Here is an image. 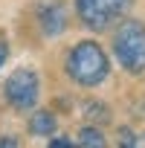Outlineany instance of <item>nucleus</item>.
Listing matches in <instances>:
<instances>
[{"label": "nucleus", "instance_id": "obj_1", "mask_svg": "<svg viewBox=\"0 0 145 148\" xmlns=\"http://www.w3.org/2000/svg\"><path fill=\"white\" fill-rule=\"evenodd\" d=\"M110 73V61L105 55V49L96 41H79L67 55V76L81 84V87H96L107 79Z\"/></svg>", "mask_w": 145, "mask_h": 148}, {"label": "nucleus", "instance_id": "obj_2", "mask_svg": "<svg viewBox=\"0 0 145 148\" xmlns=\"http://www.w3.org/2000/svg\"><path fill=\"white\" fill-rule=\"evenodd\" d=\"M113 52L131 76H142L145 73V23L122 21L119 29L113 32Z\"/></svg>", "mask_w": 145, "mask_h": 148}, {"label": "nucleus", "instance_id": "obj_3", "mask_svg": "<svg viewBox=\"0 0 145 148\" xmlns=\"http://www.w3.org/2000/svg\"><path fill=\"white\" fill-rule=\"evenodd\" d=\"M131 6V0H76V9L84 26H90L93 32L107 29L110 23H116Z\"/></svg>", "mask_w": 145, "mask_h": 148}, {"label": "nucleus", "instance_id": "obj_4", "mask_svg": "<svg viewBox=\"0 0 145 148\" xmlns=\"http://www.w3.org/2000/svg\"><path fill=\"white\" fill-rule=\"evenodd\" d=\"M6 99L12 108L18 110H29L35 102H38V93H41V79H38V73L29 70V67H21L15 70L12 76L6 79Z\"/></svg>", "mask_w": 145, "mask_h": 148}, {"label": "nucleus", "instance_id": "obj_5", "mask_svg": "<svg viewBox=\"0 0 145 148\" xmlns=\"http://www.w3.org/2000/svg\"><path fill=\"white\" fill-rule=\"evenodd\" d=\"M38 26L47 38H55L67 29V9L58 0H44L38 6Z\"/></svg>", "mask_w": 145, "mask_h": 148}, {"label": "nucleus", "instance_id": "obj_6", "mask_svg": "<svg viewBox=\"0 0 145 148\" xmlns=\"http://www.w3.org/2000/svg\"><path fill=\"white\" fill-rule=\"evenodd\" d=\"M55 113L52 110H38V113H32V119H29V131L35 134V136H52L55 134Z\"/></svg>", "mask_w": 145, "mask_h": 148}, {"label": "nucleus", "instance_id": "obj_7", "mask_svg": "<svg viewBox=\"0 0 145 148\" xmlns=\"http://www.w3.org/2000/svg\"><path fill=\"white\" fill-rule=\"evenodd\" d=\"M84 116H87V122H93V125H107L110 122V108L105 105V102H96V99H90V102H84Z\"/></svg>", "mask_w": 145, "mask_h": 148}, {"label": "nucleus", "instance_id": "obj_8", "mask_svg": "<svg viewBox=\"0 0 145 148\" xmlns=\"http://www.w3.org/2000/svg\"><path fill=\"white\" fill-rule=\"evenodd\" d=\"M79 148H107V139L96 125H84L79 131Z\"/></svg>", "mask_w": 145, "mask_h": 148}, {"label": "nucleus", "instance_id": "obj_9", "mask_svg": "<svg viewBox=\"0 0 145 148\" xmlns=\"http://www.w3.org/2000/svg\"><path fill=\"white\" fill-rule=\"evenodd\" d=\"M116 136H119V148H139V139L133 136L131 128H119Z\"/></svg>", "mask_w": 145, "mask_h": 148}, {"label": "nucleus", "instance_id": "obj_10", "mask_svg": "<svg viewBox=\"0 0 145 148\" xmlns=\"http://www.w3.org/2000/svg\"><path fill=\"white\" fill-rule=\"evenodd\" d=\"M49 148H76V145H72V139H67V136H55V139H49Z\"/></svg>", "mask_w": 145, "mask_h": 148}, {"label": "nucleus", "instance_id": "obj_11", "mask_svg": "<svg viewBox=\"0 0 145 148\" xmlns=\"http://www.w3.org/2000/svg\"><path fill=\"white\" fill-rule=\"evenodd\" d=\"M0 148H21V142L15 136H0Z\"/></svg>", "mask_w": 145, "mask_h": 148}, {"label": "nucleus", "instance_id": "obj_12", "mask_svg": "<svg viewBox=\"0 0 145 148\" xmlns=\"http://www.w3.org/2000/svg\"><path fill=\"white\" fill-rule=\"evenodd\" d=\"M6 58H9V47H6V41L0 38V67L6 64Z\"/></svg>", "mask_w": 145, "mask_h": 148}, {"label": "nucleus", "instance_id": "obj_13", "mask_svg": "<svg viewBox=\"0 0 145 148\" xmlns=\"http://www.w3.org/2000/svg\"><path fill=\"white\" fill-rule=\"evenodd\" d=\"M139 148H145V136H142V142H139Z\"/></svg>", "mask_w": 145, "mask_h": 148}]
</instances>
